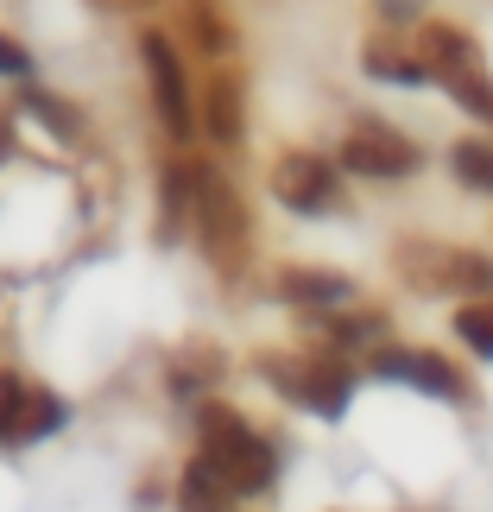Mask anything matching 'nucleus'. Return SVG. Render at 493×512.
<instances>
[{
    "instance_id": "f3484780",
    "label": "nucleus",
    "mask_w": 493,
    "mask_h": 512,
    "mask_svg": "<svg viewBox=\"0 0 493 512\" xmlns=\"http://www.w3.org/2000/svg\"><path fill=\"white\" fill-rule=\"evenodd\" d=\"M0 76H26V51L13 38H0Z\"/></svg>"
},
{
    "instance_id": "dca6fc26",
    "label": "nucleus",
    "mask_w": 493,
    "mask_h": 512,
    "mask_svg": "<svg viewBox=\"0 0 493 512\" xmlns=\"http://www.w3.org/2000/svg\"><path fill=\"white\" fill-rule=\"evenodd\" d=\"M456 329H462V342H468V348L493 361V304H468L462 317H456Z\"/></svg>"
},
{
    "instance_id": "2eb2a0df",
    "label": "nucleus",
    "mask_w": 493,
    "mask_h": 512,
    "mask_svg": "<svg viewBox=\"0 0 493 512\" xmlns=\"http://www.w3.org/2000/svg\"><path fill=\"white\" fill-rule=\"evenodd\" d=\"M456 171H462L475 190H493V140H462V146H456Z\"/></svg>"
},
{
    "instance_id": "9b49d317",
    "label": "nucleus",
    "mask_w": 493,
    "mask_h": 512,
    "mask_svg": "<svg viewBox=\"0 0 493 512\" xmlns=\"http://www.w3.org/2000/svg\"><path fill=\"white\" fill-rule=\"evenodd\" d=\"M32 399H38V392L26 380L0 373V443H7V437H32Z\"/></svg>"
},
{
    "instance_id": "6e6552de",
    "label": "nucleus",
    "mask_w": 493,
    "mask_h": 512,
    "mask_svg": "<svg viewBox=\"0 0 493 512\" xmlns=\"http://www.w3.org/2000/svg\"><path fill=\"white\" fill-rule=\"evenodd\" d=\"M203 121H209V133L222 146H234L241 140V127H247V102H241V70H209V89H203Z\"/></svg>"
},
{
    "instance_id": "f8f14e48",
    "label": "nucleus",
    "mask_w": 493,
    "mask_h": 512,
    "mask_svg": "<svg viewBox=\"0 0 493 512\" xmlns=\"http://www.w3.org/2000/svg\"><path fill=\"white\" fill-rule=\"evenodd\" d=\"M285 298H298V304H335V298H348V279H335V272H298L291 266L285 279H279Z\"/></svg>"
},
{
    "instance_id": "7ed1b4c3",
    "label": "nucleus",
    "mask_w": 493,
    "mask_h": 512,
    "mask_svg": "<svg viewBox=\"0 0 493 512\" xmlns=\"http://www.w3.org/2000/svg\"><path fill=\"white\" fill-rule=\"evenodd\" d=\"M424 70L437 76L468 114H493V89L481 76V51L468 45L456 26H424Z\"/></svg>"
},
{
    "instance_id": "4468645a",
    "label": "nucleus",
    "mask_w": 493,
    "mask_h": 512,
    "mask_svg": "<svg viewBox=\"0 0 493 512\" xmlns=\"http://www.w3.org/2000/svg\"><path fill=\"white\" fill-rule=\"evenodd\" d=\"M367 70L373 76H392V83H424V64H411V57H399V51H392L386 45V38H373V45H367Z\"/></svg>"
},
{
    "instance_id": "423d86ee",
    "label": "nucleus",
    "mask_w": 493,
    "mask_h": 512,
    "mask_svg": "<svg viewBox=\"0 0 493 512\" xmlns=\"http://www.w3.org/2000/svg\"><path fill=\"white\" fill-rule=\"evenodd\" d=\"M140 57H146V76H152L159 121L171 127V140H184V133H190V89H184V70H177V51L165 45V32H146L140 38Z\"/></svg>"
},
{
    "instance_id": "20e7f679",
    "label": "nucleus",
    "mask_w": 493,
    "mask_h": 512,
    "mask_svg": "<svg viewBox=\"0 0 493 512\" xmlns=\"http://www.w3.org/2000/svg\"><path fill=\"white\" fill-rule=\"evenodd\" d=\"M266 380L285 392V399H298L310 411H323V418H335V411L348 405V367H335V361H291V354H266Z\"/></svg>"
},
{
    "instance_id": "39448f33",
    "label": "nucleus",
    "mask_w": 493,
    "mask_h": 512,
    "mask_svg": "<svg viewBox=\"0 0 493 512\" xmlns=\"http://www.w3.org/2000/svg\"><path fill=\"white\" fill-rule=\"evenodd\" d=\"M418 165V146L405 133H392L386 121H354V133L342 140V171H361V177H405Z\"/></svg>"
},
{
    "instance_id": "f257e3e1",
    "label": "nucleus",
    "mask_w": 493,
    "mask_h": 512,
    "mask_svg": "<svg viewBox=\"0 0 493 512\" xmlns=\"http://www.w3.org/2000/svg\"><path fill=\"white\" fill-rule=\"evenodd\" d=\"M190 222L203 228V247H209L215 266H241V253H247V209H241V196H234V184L222 171L190 165Z\"/></svg>"
},
{
    "instance_id": "ddd939ff",
    "label": "nucleus",
    "mask_w": 493,
    "mask_h": 512,
    "mask_svg": "<svg viewBox=\"0 0 493 512\" xmlns=\"http://www.w3.org/2000/svg\"><path fill=\"white\" fill-rule=\"evenodd\" d=\"M190 26H196V45H203L209 57L234 45V32H228V13H222V0H190Z\"/></svg>"
},
{
    "instance_id": "9d476101",
    "label": "nucleus",
    "mask_w": 493,
    "mask_h": 512,
    "mask_svg": "<svg viewBox=\"0 0 493 512\" xmlns=\"http://www.w3.org/2000/svg\"><path fill=\"white\" fill-rule=\"evenodd\" d=\"M234 500H241V494L228 487V475L209 456H196L184 468V481H177V512H228Z\"/></svg>"
},
{
    "instance_id": "0eeeda50",
    "label": "nucleus",
    "mask_w": 493,
    "mask_h": 512,
    "mask_svg": "<svg viewBox=\"0 0 493 512\" xmlns=\"http://www.w3.org/2000/svg\"><path fill=\"white\" fill-rule=\"evenodd\" d=\"M272 196H279L285 209L298 215H317L335 203V171L317 159V152H285L279 165H272Z\"/></svg>"
},
{
    "instance_id": "1a4fd4ad",
    "label": "nucleus",
    "mask_w": 493,
    "mask_h": 512,
    "mask_svg": "<svg viewBox=\"0 0 493 512\" xmlns=\"http://www.w3.org/2000/svg\"><path fill=\"white\" fill-rule=\"evenodd\" d=\"M386 373V380H405V386H424V392H437V399H462V380L449 373V361H437V354H380L373 361Z\"/></svg>"
},
{
    "instance_id": "f03ea898",
    "label": "nucleus",
    "mask_w": 493,
    "mask_h": 512,
    "mask_svg": "<svg viewBox=\"0 0 493 512\" xmlns=\"http://www.w3.org/2000/svg\"><path fill=\"white\" fill-rule=\"evenodd\" d=\"M203 456L228 475L234 494H266V487H272V468H279V462H272V449L253 437L234 411H222V405L203 411Z\"/></svg>"
}]
</instances>
